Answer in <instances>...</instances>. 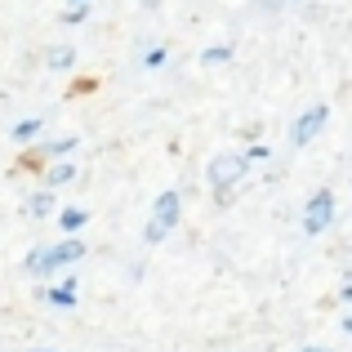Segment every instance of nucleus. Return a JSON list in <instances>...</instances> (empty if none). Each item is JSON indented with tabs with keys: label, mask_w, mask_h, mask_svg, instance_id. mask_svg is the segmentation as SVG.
I'll return each mask as SVG.
<instances>
[{
	"label": "nucleus",
	"mask_w": 352,
	"mask_h": 352,
	"mask_svg": "<svg viewBox=\"0 0 352 352\" xmlns=\"http://www.w3.org/2000/svg\"><path fill=\"white\" fill-rule=\"evenodd\" d=\"M72 147H76V138H54V143H50V156H72Z\"/></svg>",
	"instance_id": "nucleus-13"
},
{
	"label": "nucleus",
	"mask_w": 352,
	"mask_h": 352,
	"mask_svg": "<svg viewBox=\"0 0 352 352\" xmlns=\"http://www.w3.org/2000/svg\"><path fill=\"white\" fill-rule=\"evenodd\" d=\"M228 58H232V50H228V45H214V50L201 54V63H206V67H210V63H228Z\"/></svg>",
	"instance_id": "nucleus-12"
},
{
	"label": "nucleus",
	"mask_w": 352,
	"mask_h": 352,
	"mask_svg": "<svg viewBox=\"0 0 352 352\" xmlns=\"http://www.w3.org/2000/svg\"><path fill=\"white\" fill-rule=\"evenodd\" d=\"M245 174H250V156H241V152H219V156H210V165H206V179H210L214 192H232Z\"/></svg>",
	"instance_id": "nucleus-2"
},
{
	"label": "nucleus",
	"mask_w": 352,
	"mask_h": 352,
	"mask_svg": "<svg viewBox=\"0 0 352 352\" xmlns=\"http://www.w3.org/2000/svg\"><path fill=\"white\" fill-rule=\"evenodd\" d=\"M76 5H85V0H76Z\"/></svg>",
	"instance_id": "nucleus-15"
},
{
	"label": "nucleus",
	"mask_w": 352,
	"mask_h": 352,
	"mask_svg": "<svg viewBox=\"0 0 352 352\" xmlns=\"http://www.w3.org/2000/svg\"><path fill=\"white\" fill-rule=\"evenodd\" d=\"M41 352H50V348H41Z\"/></svg>",
	"instance_id": "nucleus-16"
},
{
	"label": "nucleus",
	"mask_w": 352,
	"mask_h": 352,
	"mask_svg": "<svg viewBox=\"0 0 352 352\" xmlns=\"http://www.w3.org/2000/svg\"><path fill=\"white\" fill-rule=\"evenodd\" d=\"M36 134H41V116H32V120H18V125H14V143H32Z\"/></svg>",
	"instance_id": "nucleus-11"
},
{
	"label": "nucleus",
	"mask_w": 352,
	"mask_h": 352,
	"mask_svg": "<svg viewBox=\"0 0 352 352\" xmlns=\"http://www.w3.org/2000/svg\"><path fill=\"white\" fill-rule=\"evenodd\" d=\"M326 120H330V107H308V112H303L299 120H294V134H290V143L294 147H308L312 143V138H317L321 134V129H326Z\"/></svg>",
	"instance_id": "nucleus-5"
},
{
	"label": "nucleus",
	"mask_w": 352,
	"mask_h": 352,
	"mask_svg": "<svg viewBox=\"0 0 352 352\" xmlns=\"http://www.w3.org/2000/svg\"><path fill=\"white\" fill-rule=\"evenodd\" d=\"M179 210H183V197L179 192H161L156 197V206H152V223H147V245H161L165 236L174 232V223H179Z\"/></svg>",
	"instance_id": "nucleus-3"
},
{
	"label": "nucleus",
	"mask_w": 352,
	"mask_h": 352,
	"mask_svg": "<svg viewBox=\"0 0 352 352\" xmlns=\"http://www.w3.org/2000/svg\"><path fill=\"white\" fill-rule=\"evenodd\" d=\"M85 210H58V228H63V236L67 232H76V228H85Z\"/></svg>",
	"instance_id": "nucleus-10"
},
{
	"label": "nucleus",
	"mask_w": 352,
	"mask_h": 352,
	"mask_svg": "<svg viewBox=\"0 0 352 352\" xmlns=\"http://www.w3.org/2000/svg\"><path fill=\"white\" fill-rule=\"evenodd\" d=\"M41 299H50V303H58V308H76V281H63V285H50V290H41Z\"/></svg>",
	"instance_id": "nucleus-7"
},
{
	"label": "nucleus",
	"mask_w": 352,
	"mask_h": 352,
	"mask_svg": "<svg viewBox=\"0 0 352 352\" xmlns=\"http://www.w3.org/2000/svg\"><path fill=\"white\" fill-rule=\"evenodd\" d=\"M45 67L50 72H72L76 67V50H72V45H54V50L45 54Z\"/></svg>",
	"instance_id": "nucleus-6"
},
{
	"label": "nucleus",
	"mask_w": 352,
	"mask_h": 352,
	"mask_svg": "<svg viewBox=\"0 0 352 352\" xmlns=\"http://www.w3.org/2000/svg\"><path fill=\"white\" fill-rule=\"evenodd\" d=\"M27 214H32V219H50V214H54V188L36 192V197L27 201Z\"/></svg>",
	"instance_id": "nucleus-8"
},
{
	"label": "nucleus",
	"mask_w": 352,
	"mask_h": 352,
	"mask_svg": "<svg viewBox=\"0 0 352 352\" xmlns=\"http://www.w3.org/2000/svg\"><path fill=\"white\" fill-rule=\"evenodd\" d=\"M330 223H335V192H330V188H317L308 197V206H303V232H308V236H321Z\"/></svg>",
	"instance_id": "nucleus-4"
},
{
	"label": "nucleus",
	"mask_w": 352,
	"mask_h": 352,
	"mask_svg": "<svg viewBox=\"0 0 352 352\" xmlns=\"http://www.w3.org/2000/svg\"><path fill=\"white\" fill-rule=\"evenodd\" d=\"M89 250H85V241H76L67 232V241H58V245H50V250H32V254L23 258V267L32 276H50V272H58V267H67V263H76V258H85Z\"/></svg>",
	"instance_id": "nucleus-1"
},
{
	"label": "nucleus",
	"mask_w": 352,
	"mask_h": 352,
	"mask_svg": "<svg viewBox=\"0 0 352 352\" xmlns=\"http://www.w3.org/2000/svg\"><path fill=\"white\" fill-rule=\"evenodd\" d=\"M72 179H76L72 161H63V165H50V174H45V188H63V183H72Z\"/></svg>",
	"instance_id": "nucleus-9"
},
{
	"label": "nucleus",
	"mask_w": 352,
	"mask_h": 352,
	"mask_svg": "<svg viewBox=\"0 0 352 352\" xmlns=\"http://www.w3.org/2000/svg\"><path fill=\"white\" fill-rule=\"evenodd\" d=\"M303 352H326V348H303Z\"/></svg>",
	"instance_id": "nucleus-14"
}]
</instances>
